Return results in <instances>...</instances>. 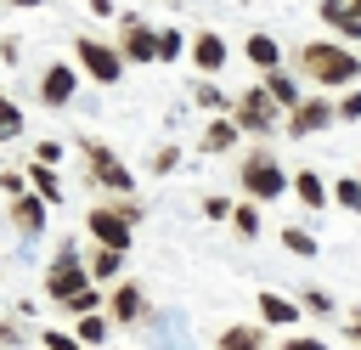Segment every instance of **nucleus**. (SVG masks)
Returning a JSON list of instances; mask_svg holds the SVG:
<instances>
[{
	"instance_id": "nucleus-12",
	"label": "nucleus",
	"mask_w": 361,
	"mask_h": 350,
	"mask_svg": "<svg viewBox=\"0 0 361 350\" xmlns=\"http://www.w3.org/2000/svg\"><path fill=\"white\" fill-rule=\"evenodd\" d=\"M45 209H51V198H45V192H34V186H28V192H17V198H6V220H11V231H17V237H28V243L45 231Z\"/></svg>"
},
{
	"instance_id": "nucleus-13",
	"label": "nucleus",
	"mask_w": 361,
	"mask_h": 350,
	"mask_svg": "<svg viewBox=\"0 0 361 350\" xmlns=\"http://www.w3.org/2000/svg\"><path fill=\"white\" fill-rule=\"evenodd\" d=\"M186 62H192L197 73H226V62H231L226 34H214V28H192V51H186Z\"/></svg>"
},
{
	"instance_id": "nucleus-36",
	"label": "nucleus",
	"mask_w": 361,
	"mask_h": 350,
	"mask_svg": "<svg viewBox=\"0 0 361 350\" xmlns=\"http://www.w3.org/2000/svg\"><path fill=\"white\" fill-rule=\"evenodd\" d=\"M39 344H51V350H68V344H79V333H73V327H39Z\"/></svg>"
},
{
	"instance_id": "nucleus-8",
	"label": "nucleus",
	"mask_w": 361,
	"mask_h": 350,
	"mask_svg": "<svg viewBox=\"0 0 361 350\" xmlns=\"http://www.w3.org/2000/svg\"><path fill=\"white\" fill-rule=\"evenodd\" d=\"M333 124H338V102H327V96L305 90V102H299V107H288V119H282V135L305 141V135H316V130H333Z\"/></svg>"
},
{
	"instance_id": "nucleus-19",
	"label": "nucleus",
	"mask_w": 361,
	"mask_h": 350,
	"mask_svg": "<svg viewBox=\"0 0 361 350\" xmlns=\"http://www.w3.org/2000/svg\"><path fill=\"white\" fill-rule=\"evenodd\" d=\"M124 260H130V248L90 243V277H96V282H118V277H124Z\"/></svg>"
},
{
	"instance_id": "nucleus-45",
	"label": "nucleus",
	"mask_w": 361,
	"mask_h": 350,
	"mask_svg": "<svg viewBox=\"0 0 361 350\" xmlns=\"http://www.w3.org/2000/svg\"><path fill=\"white\" fill-rule=\"evenodd\" d=\"M0 68H6V56H0Z\"/></svg>"
},
{
	"instance_id": "nucleus-14",
	"label": "nucleus",
	"mask_w": 361,
	"mask_h": 350,
	"mask_svg": "<svg viewBox=\"0 0 361 350\" xmlns=\"http://www.w3.org/2000/svg\"><path fill=\"white\" fill-rule=\"evenodd\" d=\"M254 310H259V322L265 327H299V316H305V305H299V294H276V288H259L254 294Z\"/></svg>"
},
{
	"instance_id": "nucleus-44",
	"label": "nucleus",
	"mask_w": 361,
	"mask_h": 350,
	"mask_svg": "<svg viewBox=\"0 0 361 350\" xmlns=\"http://www.w3.org/2000/svg\"><path fill=\"white\" fill-rule=\"evenodd\" d=\"M6 6H23V11H39L45 0H6Z\"/></svg>"
},
{
	"instance_id": "nucleus-9",
	"label": "nucleus",
	"mask_w": 361,
	"mask_h": 350,
	"mask_svg": "<svg viewBox=\"0 0 361 350\" xmlns=\"http://www.w3.org/2000/svg\"><path fill=\"white\" fill-rule=\"evenodd\" d=\"M79 85H85V68H79V62H45V73L34 79V96H39L45 107H68V102L79 96Z\"/></svg>"
},
{
	"instance_id": "nucleus-30",
	"label": "nucleus",
	"mask_w": 361,
	"mask_h": 350,
	"mask_svg": "<svg viewBox=\"0 0 361 350\" xmlns=\"http://www.w3.org/2000/svg\"><path fill=\"white\" fill-rule=\"evenodd\" d=\"M17 135H23V102L0 90V147H6V141H17Z\"/></svg>"
},
{
	"instance_id": "nucleus-23",
	"label": "nucleus",
	"mask_w": 361,
	"mask_h": 350,
	"mask_svg": "<svg viewBox=\"0 0 361 350\" xmlns=\"http://www.w3.org/2000/svg\"><path fill=\"white\" fill-rule=\"evenodd\" d=\"M276 243H282L293 260H316V254H322V243H316V231H310V226H282V231H276Z\"/></svg>"
},
{
	"instance_id": "nucleus-43",
	"label": "nucleus",
	"mask_w": 361,
	"mask_h": 350,
	"mask_svg": "<svg viewBox=\"0 0 361 350\" xmlns=\"http://www.w3.org/2000/svg\"><path fill=\"white\" fill-rule=\"evenodd\" d=\"M90 17H118V6L113 0H90Z\"/></svg>"
},
{
	"instance_id": "nucleus-18",
	"label": "nucleus",
	"mask_w": 361,
	"mask_h": 350,
	"mask_svg": "<svg viewBox=\"0 0 361 350\" xmlns=\"http://www.w3.org/2000/svg\"><path fill=\"white\" fill-rule=\"evenodd\" d=\"M243 56L254 62V73H265V68H276V62H282V40H276V34H265V28H254V34L243 40Z\"/></svg>"
},
{
	"instance_id": "nucleus-1",
	"label": "nucleus",
	"mask_w": 361,
	"mask_h": 350,
	"mask_svg": "<svg viewBox=\"0 0 361 350\" xmlns=\"http://www.w3.org/2000/svg\"><path fill=\"white\" fill-rule=\"evenodd\" d=\"M293 68L305 85L316 90H344V85H361V51L350 40H305L293 51Z\"/></svg>"
},
{
	"instance_id": "nucleus-21",
	"label": "nucleus",
	"mask_w": 361,
	"mask_h": 350,
	"mask_svg": "<svg viewBox=\"0 0 361 350\" xmlns=\"http://www.w3.org/2000/svg\"><path fill=\"white\" fill-rule=\"evenodd\" d=\"M265 322H231V327H220V350H259L265 344Z\"/></svg>"
},
{
	"instance_id": "nucleus-47",
	"label": "nucleus",
	"mask_w": 361,
	"mask_h": 350,
	"mask_svg": "<svg viewBox=\"0 0 361 350\" xmlns=\"http://www.w3.org/2000/svg\"><path fill=\"white\" fill-rule=\"evenodd\" d=\"M355 169H361V164H355Z\"/></svg>"
},
{
	"instance_id": "nucleus-22",
	"label": "nucleus",
	"mask_w": 361,
	"mask_h": 350,
	"mask_svg": "<svg viewBox=\"0 0 361 350\" xmlns=\"http://www.w3.org/2000/svg\"><path fill=\"white\" fill-rule=\"evenodd\" d=\"M23 169H28V186L51 198V209H56V203L68 198V192H62V181H56V164H45V158H34V164H23Z\"/></svg>"
},
{
	"instance_id": "nucleus-28",
	"label": "nucleus",
	"mask_w": 361,
	"mask_h": 350,
	"mask_svg": "<svg viewBox=\"0 0 361 350\" xmlns=\"http://www.w3.org/2000/svg\"><path fill=\"white\" fill-rule=\"evenodd\" d=\"M333 203H338L344 215H361V169H344V175L333 181Z\"/></svg>"
},
{
	"instance_id": "nucleus-38",
	"label": "nucleus",
	"mask_w": 361,
	"mask_h": 350,
	"mask_svg": "<svg viewBox=\"0 0 361 350\" xmlns=\"http://www.w3.org/2000/svg\"><path fill=\"white\" fill-rule=\"evenodd\" d=\"M62 152H68V147H62V141H51V135H39V141H34V158H45V164H62Z\"/></svg>"
},
{
	"instance_id": "nucleus-10",
	"label": "nucleus",
	"mask_w": 361,
	"mask_h": 350,
	"mask_svg": "<svg viewBox=\"0 0 361 350\" xmlns=\"http://www.w3.org/2000/svg\"><path fill=\"white\" fill-rule=\"evenodd\" d=\"M107 316H113L118 327H141V322H152V299H147V288L130 282V277H118V282L107 288Z\"/></svg>"
},
{
	"instance_id": "nucleus-34",
	"label": "nucleus",
	"mask_w": 361,
	"mask_h": 350,
	"mask_svg": "<svg viewBox=\"0 0 361 350\" xmlns=\"http://www.w3.org/2000/svg\"><path fill=\"white\" fill-rule=\"evenodd\" d=\"M338 124H361V85L338 90Z\"/></svg>"
},
{
	"instance_id": "nucleus-16",
	"label": "nucleus",
	"mask_w": 361,
	"mask_h": 350,
	"mask_svg": "<svg viewBox=\"0 0 361 350\" xmlns=\"http://www.w3.org/2000/svg\"><path fill=\"white\" fill-rule=\"evenodd\" d=\"M237 141H243V124H237L231 113H214V119L203 124V135H197V152H209V158H214V152H231Z\"/></svg>"
},
{
	"instance_id": "nucleus-24",
	"label": "nucleus",
	"mask_w": 361,
	"mask_h": 350,
	"mask_svg": "<svg viewBox=\"0 0 361 350\" xmlns=\"http://www.w3.org/2000/svg\"><path fill=\"white\" fill-rule=\"evenodd\" d=\"M113 327H118V322L107 316V305H102V310H85V316H73V333H79V344H102Z\"/></svg>"
},
{
	"instance_id": "nucleus-35",
	"label": "nucleus",
	"mask_w": 361,
	"mask_h": 350,
	"mask_svg": "<svg viewBox=\"0 0 361 350\" xmlns=\"http://www.w3.org/2000/svg\"><path fill=\"white\" fill-rule=\"evenodd\" d=\"M333 34H338V40H350V45H361V6H350V11L333 23Z\"/></svg>"
},
{
	"instance_id": "nucleus-40",
	"label": "nucleus",
	"mask_w": 361,
	"mask_h": 350,
	"mask_svg": "<svg viewBox=\"0 0 361 350\" xmlns=\"http://www.w3.org/2000/svg\"><path fill=\"white\" fill-rule=\"evenodd\" d=\"M316 11H322V23L333 28V23H338V17L350 11V0H316Z\"/></svg>"
},
{
	"instance_id": "nucleus-29",
	"label": "nucleus",
	"mask_w": 361,
	"mask_h": 350,
	"mask_svg": "<svg viewBox=\"0 0 361 350\" xmlns=\"http://www.w3.org/2000/svg\"><path fill=\"white\" fill-rule=\"evenodd\" d=\"M102 305H107V282H85L73 299H62L68 316H85V310H102Z\"/></svg>"
},
{
	"instance_id": "nucleus-17",
	"label": "nucleus",
	"mask_w": 361,
	"mask_h": 350,
	"mask_svg": "<svg viewBox=\"0 0 361 350\" xmlns=\"http://www.w3.org/2000/svg\"><path fill=\"white\" fill-rule=\"evenodd\" d=\"M259 79H265V90H271V96L282 102V113L305 102V79H299V68H282V62H276V68H265Z\"/></svg>"
},
{
	"instance_id": "nucleus-26",
	"label": "nucleus",
	"mask_w": 361,
	"mask_h": 350,
	"mask_svg": "<svg viewBox=\"0 0 361 350\" xmlns=\"http://www.w3.org/2000/svg\"><path fill=\"white\" fill-rule=\"evenodd\" d=\"M192 102H197L203 113H231V96H226L220 85H214V73H203V79L192 85Z\"/></svg>"
},
{
	"instance_id": "nucleus-46",
	"label": "nucleus",
	"mask_w": 361,
	"mask_h": 350,
	"mask_svg": "<svg viewBox=\"0 0 361 350\" xmlns=\"http://www.w3.org/2000/svg\"><path fill=\"white\" fill-rule=\"evenodd\" d=\"M350 6H361V0H350Z\"/></svg>"
},
{
	"instance_id": "nucleus-33",
	"label": "nucleus",
	"mask_w": 361,
	"mask_h": 350,
	"mask_svg": "<svg viewBox=\"0 0 361 350\" xmlns=\"http://www.w3.org/2000/svg\"><path fill=\"white\" fill-rule=\"evenodd\" d=\"M28 339H34V327H28V316H17V310L6 316V310H0V344H28Z\"/></svg>"
},
{
	"instance_id": "nucleus-42",
	"label": "nucleus",
	"mask_w": 361,
	"mask_h": 350,
	"mask_svg": "<svg viewBox=\"0 0 361 350\" xmlns=\"http://www.w3.org/2000/svg\"><path fill=\"white\" fill-rule=\"evenodd\" d=\"M288 350H322V339H316V333H299V327H288Z\"/></svg>"
},
{
	"instance_id": "nucleus-20",
	"label": "nucleus",
	"mask_w": 361,
	"mask_h": 350,
	"mask_svg": "<svg viewBox=\"0 0 361 350\" xmlns=\"http://www.w3.org/2000/svg\"><path fill=\"white\" fill-rule=\"evenodd\" d=\"M231 231H237L243 243H254V237L265 231V203H259V198H243V203L231 209Z\"/></svg>"
},
{
	"instance_id": "nucleus-2",
	"label": "nucleus",
	"mask_w": 361,
	"mask_h": 350,
	"mask_svg": "<svg viewBox=\"0 0 361 350\" xmlns=\"http://www.w3.org/2000/svg\"><path fill=\"white\" fill-rule=\"evenodd\" d=\"M237 186H243V198L276 203L282 192H293V169H282V158H276L271 141H259V147L243 152V164H237Z\"/></svg>"
},
{
	"instance_id": "nucleus-15",
	"label": "nucleus",
	"mask_w": 361,
	"mask_h": 350,
	"mask_svg": "<svg viewBox=\"0 0 361 350\" xmlns=\"http://www.w3.org/2000/svg\"><path fill=\"white\" fill-rule=\"evenodd\" d=\"M293 198H299L305 215H322V209L333 203V181H327L322 169H293Z\"/></svg>"
},
{
	"instance_id": "nucleus-3",
	"label": "nucleus",
	"mask_w": 361,
	"mask_h": 350,
	"mask_svg": "<svg viewBox=\"0 0 361 350\" xmlns=\"http://www.w3.org/2000/svg\"><path fill=\"white\" fill-rule=\"evenodd\" d=\"M231 119L243 124V135L271 141V135L282 130V119H288V113H282V102H276V96L265 90V79H259V85H248V90H237V96H231Z\"/></svg>"
},
{
	"instance_id": "nucleus-31",
	"label": "nucleus",
	"mask_w": 361,
	"mask_h": 350,
	"mask_svg": "<svg viewBox=\"0 0 361 350\" xmlns=\"http://www.w3.org/2000/svg\"><path fill=\"white\" fill-rule=\"evenodd\" d=\"M147 169H152V175H175V169H180V141H158L152 158H147Z\"/></svg>"
},
{
	"instance_id": "nucleus-32",
	"label": "nucleus",
	"mask_w": 361,
	"mask_h": 350,
	"mask_svg": "<svg viewBox=\"0 0 361 350\" xmlns=\"http://www.w3.org/2000/svg\"><path fill=\"white\" fill-rule=\"evenodd\" d=\"M197 209H203V220L231 226V209H237V203H231V198H220V192H203V198H197Z\"/></svg>"
},
{
	"instance_id": "nucleus-41",
	"label": "nucleus",
	"mask_w": 361,
	"mask_h": 350,
	"mask_svg": "<svg viewBox=\"0 0 361 350\" xmlns=\"http://www.w3.org/2000/svg\"><path fill=\"white\" fill-rule=\"evenodd\" d=\"M0 56H6V68L23 62V40H17V34H0Z\"/></svg>"
},
{
	"instance_id": "nucleus-27",
	"label": "nucleus",
	"mask_w": 361,
	"mask_h": 350,
	"mask_svg": "<svg viewBox=\"0 0 361 350\" xmlns=\"http://www.w3.org/2000/svg\"><path fill=\"white\" fill-rule=\"evenodd\" d=\"M299 305H305V316H316V322H333V316H338V299H333L327 288H316V282L299 288Z\"/></svg>"
},
{
	"instance_id": "nucleus-7",
	"label": "nucleus",
	"mask_w": 361,
	"mask_h": 350,
	"mask_svg": "<svg viewBox=\"0 0 361 350\" xmlns=\"http://www.w3.org/2000/svg\"><path fill=\"white\" fill-rule=\"evenodd\" d=\"M85 237L90 243H113V248H130L135 243V220H130V209L113 198V203H90L85 209Z\"/></svg>"
},
{
	"instance_id": "nucleus-39",
	"label": "nucleus",
	"mask_w": 361,
	"mask_h": 350,
	"mask_svg": "<svg viewBox=\"0 0 361 350\" xmlns=\"http://www.w3.org/2000/svg\"><path fill=\"white\" fill-rule=\"evenodd\" d=\"M338 327H344L350 344H361V305H355V310H338Z\"/></svg>"
},
{
	"instance_id": "nucleus-4",
	"label": "nucleus",
	"mask_w": 361,
	"mask_h": 350,
	"mask_svg": "<svg viewBox=\"0 0 361 350\" xmlns=\"http://www.w3.org/2000/svg\"><path fill=\"white\" fill-rule=\"evenodd\" d=\"M73 147H79V158H85V181H90V186H102L107 198H113V192H135V169H130V164H124L107 141L79 135Z\"/></svg>"
},
{
	"instance_id": "nucleus-37",
	"label": "nucleus",
	"mask_w": 361,
	"mask_h": 350,
	"mask_svg": "<svg viewBox=\"0 0 361 350\" xmlns=\"http://www.w3.org/2000/svg\"><path fill=\"white\" fill-rule=\"evenodd\" d=\"M0 192H6V198L28 192V169H0Z\"/></svg>"
},
{
	"instance_id": "nucleus-6",
	"label": "nucleus",
	"mask_w": 361,
	"mask_h": 350,
	"mask_svg": "<svg viewBox=\"0 0 361 350\" xmlns=\"http://www.w3.org/2000/svg\"><path fill=\"white\" fill-rule=\"evenodd\" d=\"M85 282H96V277H90V260L79 254V237H62V243H56V260L45 265V299L62 305V299H73Z\"/></svg>"
},
{
	"instance_id": "nucleus-25",
	"label": "nucleus",
	"mask_w": 361,
	"mask_h": 350,
	"mask_svg": "<svg viewBox=\"0 0 361 350\" xmlns=\"http://www.w3.org/2000/svg\"><path fill=\"white\" fill-rule=\"evenodd\" d=\"M192 51V34H180V23H164L158 28V62H180Z\"/></svg>"
},
{
	"instance_id": "nucleus-5",
	"label": "nucleus",
	"mask_w": 361,
	"mask_h": 350,
	"mask_svg": "<svg viewBox=\"0 0 361 350\" xmlns=\"http://www.w3.org/2000/svg\"><path fill=\"white\" fill-rule=\"evenodd\" d=\"M73 62L85 68L90 85H118L124 68H130L124 45H118V40H102V34H73Z\"/></svg>"
},
{
	"instance_id": "nucleus-11",
	"label": "nucleus",
	"mask_w": 361,
	"mask_h": 350,
	"mask_svg": "<svg viewBox=\"0 0 361 350\" xmlns=\"http://www.w3.org/2000/svg\"><path fill=\"white\" fill-rule=\"evenodd\" d=\"M113 23H118V45H124V56H130V62H158V28H152L147 17L118 11Z\"/></svg>"
}]
</instances>
